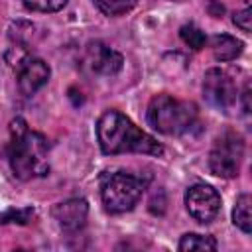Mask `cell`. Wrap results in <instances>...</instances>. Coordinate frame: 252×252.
Instances as JSON below:
<instances>
[{
    "instance_id": "cell-9",
    "label": "cell",
    "mask_w": 252,
    "mask_h": 252,
    "mask_svg": "<svg viewBox=\"0 0 252 252\" xmlns=\"http://www.w3.org/2000/svg\"><path fill=\"white\" fill-rule=\"evenodd\" d=\"M49 65L37 57H26L18 63V89L22 94L32 96L35 94L47 81H49Z\"/></svg>"
},
{
    "instance_id": "cell-1",
    "label": "cell",
    "mask_w": 252,
    "mask_h": 252,
    "mask_svg": "<svg viewBox=\"0 0 252 252\" xmlns=\"http://www.w3.org/2000/svg\"><path fill=\"white\" fill-rule=\"evenodd\" d=\"M8 161L12 173L22 179H37L49 173V142L43 134L32 130L24 118L10 122Z\"/></svg>"
},
{
    "instance_id": "cell-5",
    "label": "cell",
    "mask_w": 252,
    "mask_h": 252,
    "mask_svg": "<svg viewBox=\"0 0 252 252\" xmlns=\"http://www.w3.org/2000/svg\"><path fill=\"white\" fill-rule=\"evenodd\" d=\"M203 96L211 106L219 112H230L242 100V93L238 91L236 81L224 69L213 67L203 77Z\"/></svg>"
},
{
    "instance_id": "cell-14",
    "label": "cell",
    "mask_w": 252,
    "mask_h": 252,
    "mask_svg": "<svg viewBox=\"0 0 252 252\" xmlns=\"http://www.w3.org/2000/svg\"><path fill=\"white\" fill-rule=\"evenodd\" d=\"M96 4V8L106 14V16H120V14H126L130 12L138 0H93Z\"/></svg>"
},
{
    "instance_id": "cell-16",
    "label": "cell",
    "mask_w": 252,
    "mask_h": 252,
    "mask_svg": "<svg viewBox=\"0 0 252 252\" xmlns=\"http://www.w3.org/2000/svg\"><path fill=\"white\" fill-rule=\"evenodd\" d=\"M35 211L32 207H24V209H8L0 215V222L6 224V222H18V224H28L32 219H33Z\"/></svg>"
},
{
    "instance_id": "cell-7",
    "label": "cell",
    "mask_w": 252,
    "mask_h": 252,
    "mask_svg": "<svg viewBox=\"0 0 252 252\" xmlns=\"http://www.w3.org/2000/svg\"><path fill=\"white\" fill-rule=\"evenodd\" d=\"M187 213L201 224H209L217 219L220 211V195L215 187L205 183H195L185 193Z\"/></svg>"
},
{
    "instance_id": "cell-13",
    "label": "cell",
    "mask_w": 252,
    "mask_h": 252,
    "mask_svg": "<svg viewBox=\"0 0 252 252\" xmlns=\"http://www.w3.org/2000/svg\"><path fill=\"white\" fill-rule=\"evenodd\" d=\"M181 252H191V250H217V240L209 234H195V232H189V234H183L181 240H179V246H177Z\"/></svg>"
},
{
    "instance_id": "cell-18",
    "label": "cell",
    "mask_w": 252,
    "mask_h": 252,
    "mask_svg": "<svg viewBox=\"0 0 252 252\" xmlns=\"http://www.w3.org/2000/svg\"><path fill=\"white\" fill-rule=\"evenodd\" d=\"M250 20H252V8H244V10H240V12H236L234 14V24L242 30V32H250Z\"/></svg>"
},
{
    "instance_id": "cell-3",
    "label": "cell",
    "mask_w": 252,
    "mask_h": 252,
    "mask_svg": "<svg viewBox=\"0 0 252 252\" xmlns=\"http://www.w3.org/2000/svg\"><path fill=\"white\" fill-rule=\"evenodd\" d=\"M148 122L154 130L165 136H181L197 124V106L189 100H179L171 94H156L148 104Z\"/></svg>"
},
{
    "instance_id": "cell-8",
    "label": "cell",
    "mask_w": 252,
    "mask_h": 252,
    "mask_svg": "<svg viewBox=\"0 0 252 252\" xmlns=\"http://www.w3.org/2000/svg\"><path fill=\"white\" fill-rule=\"evenodd\" d=\"M85 63L93 73L104 75V77H112L122 69L124 59H122V55L118 51H114L112 47L104 45L102 41H93V43L87 45Z\"/></svg>"
},
{
    "instance_id": "cell-10",
    "label": "cell",
    "mask_w": 252,
    "mask_h": 252,
    "mask_svg": "<svg viewBox=\"0 0 252 252\" xmlns=\"http://www.w3.org/2000/svg\"><path fill=\"white\" fill-rule=\"evenodd\" d=\"M53 219L57 220L59 228L63 232L75 234L85 228L87 217H89V205L85 199H67L63 203H57L51 211Z\"/></svg>"
},
{
    "instance_id": "cell-12",
    "label": "cell",
    "mask_w": 252,
    "mask_h": 252,
    "mask_svg": "<svg viewBox=\"0 0 252 252\" xmlns=\"http://www.w3.org/2000/svg\"><path fill=\"white\" fill-rule=\"evenodd\" d=\"M250 205H252V199L248 193H242L236 203H234V209H232V222L242 230V232H250L252 230V217H250Z\"/></svg>"
},
{
    "instance_id": "cell-4",
    "label": "cell",
    "mask_w": 252,
    "mask_h": 252,
    "mask_svg": "<svg viewBox=\"0 0 252 252\" xmlns=\"http://www.w3.org/2000/svg\"><path fill=\"white\" fill-rule=\"evenodd\" d=\"M150 181H152L150 173L146 175H136L128 171L106 173L100 183V197H102L104 209L112 215H120L134 209L142 193L148 189Z\"/></svg>"
},
{
    "instance_id": "cell-2",
    "label": "cell",
    "mask_w": 252,
    "mask_h": 252,
    "mask_svg": "<svg viewBox=\"0 0 252 252\" xmlns=\"http://www.w3.org/2000/svg\"><path fill=\"white\" fill-rule=\"evenodd\" d=\"M96 138L104 156L116 154H150L163 156V146L144 130H140L126 114L106 110L96 122Z\"/></svg>"
},
{
    "instance_id": "cell-11",
    "label": "cell",
    "mask_w": 252,
    "mask_h": 252,
    "mask_svg": "<svg viewBox=\"0 0 252 252\" xmlns=\"http://www.w3.org/2000/svg\"><path fill=\"white\" fill-rule=\"evenodd\" d=\"M242 41L228 35V33H217L213 35L211 39V49H213V55L217 61L220 63H226V61H232L236 59L240 53H242Z\"/></svg>"
},
{
    "instance_id": "cell-19",
    "label": "cell",
    "mask_w": 252,
    "mask_h": 252,
    "mask_svg": "<svg viewBox=\"0 0 252 252\" xmlns=\"http://www.w3.org/2000/svg\"><path fill=\"white\" fill-rule=\"evenodd\" d=\"M177 2H183V0H177Z\"/></svg>"
},
{
    "instance_id": "cell-15",
    "label": "cell",
    "mask_w": 252,
    "mask_h": 252,
    "mask_svg": "<svg viewBox=\"0 0 252 252\" xmlns=\"http://www.w3.org/2000/svg\"><path fill=\"white\" fill-rule=\"evenodd\" d=\"M179 35H181V39H183L191 49H203L205 43H207V35H205L195 24H185V26H181Z\"/></svg>"
},
{
    "instance_id": "cell-17",
    "label": "cell",
    "mask_w": 252,
    "mask_h": 252,
    "mask_svg": "<svg viewBox=\"0 0 252 252\" xmlns=\"http://www.w3.org/2000/svg\"><path fill=\"white\" fill-rule=\"evenodd\" d=\"M22 2L32 12H57L67 4V0H22Z\"/></svg>"
},
{
    "instance_id": "cell-6",
    "label": "cell",
    "mask_w": 252,
    "mask_h": 252,
    "mask_svg": "<svg viewBox=\"0 0 252 252\" xmlns=\"http://www.w3.org/2000/svg\"><path fill=\"white\" fill-rule=\"evenodd\" d=\"M244 156V142L238 134L226 132L217 142L209 154V167L213 175L232 179L240 171V161Z\"/></svg>"
}]
</instances>
